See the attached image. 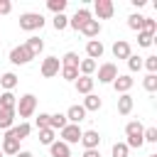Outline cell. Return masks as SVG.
<instances>
[{"mask_svg": "<svg viewBox=\"0 0 157 157\" xmlns=\"http://www.w3.org/2000/svg\"><path fill=\"white\" fill-rule=\"evenodd\" d=\"M64 115H66V123H74V125H78L81 120H86L83 105H69V110H66Z\"/></svg>", "mask_w": 157, "mask_h": 157, "instance_id": "14", "label": "cell"}, {"mask_svg": "<svg viewBox=\"0 0 157 157\" xmlns=\"http://www.w3.org/2000/svg\"><path fill=\"white\" fill-rule=\"evenodd\" d=\"M96 66H98V64H96L93 59H81V61H78V74H81V76H91V74L96 71Z\"/></svg>", "mask_w": 157, "mask_h": 157, "instance_id": "26", "label": "cell"}, {"mask_svg": "<svg viewBox=\"0 0 157 157\" xmlns=\"http://www.w3.org/2000/svg\"><path fill=\"white\" fill-rule=\"evenodd\" d=\"M59 61H61V66H71V69H78V61H81V59H78V54H76V52H66V54H64Z\"/></svg>", "mask_w": 157, "mask_h": 157, "instance_id": "27", "label": "cell"}, {"mask_svg": "<svg viewBox=\"0 0 157 157\" xmlns=\"http://www.w3.org/2000/svg\"><path fill=\"white\" fill-rule=\"evenodd\" d=\"M132 83H135V78L130 76V74H118V78L113 81V88H115V93H128L130 88H132Z\"/></svg>", "mask_w": 157, "mask_h": 157, "instance_id": "11", "label": "cell"}, {"mask_svg": "<svg viewBox=\"0 0 157 157\" xmlns=\"http://www.w3.org/2000/svg\"><path fill=\"white\" fill-rule=\"evenodd\" d=\"M132 105H135V101H132L130 93H123V96L118 98V113H120V115H130V113H132Z\"/></svg>", "mask_w": 157, "mask_h": 157, "instance_id": "20", "label": "cell"}, {"mask_svg": "<svg viewBox=\"0 0 157 157\" xmlns=\"http://www.w3.org/2000/svg\"><path fill=\"white\" fill-rule=\"evenodd\" d=\"M17 96L12 91H0V110H15Z\"/></svg>", "mask_w": 157, "mask_h": 157, "instance_id": "17", "label": "cell"}, {"mask_svg": "<svg viewBox=\"0 0 157 157\" xmlns=\"http://www.w3.org/2000/svg\"><path fill=\"white\" fill-rule=\"evenodd\" d=\"M152 42H155V34L137 32V44H140V47H152Z\"/></svg>", "mask_w": 157, "mask_h": 157, "instance_id": "36", "label": "cell"}, {"mask_svg": "<svg viewBox=\"0 0 157 157\" xmlns=\"http://www.w3.org/2000/svg\"><path fill=\"white\" fill-rule=\"evenodd\" d=\"M34 59V54L25 47V44H20V47H12L10 49V61L15 64V66H25V64H29Z\"/></svg>", "mask_w": 157, "mask_h": 157, "instance_id": "4", "label": "cell"}, {"mask_svg": "<svg viewBox=\"0 0 157 157\" xmlns=\"http://www.w3.org/2000/svg\"><path fill=\"white\" fill-rule=\"evenodd\" d=\"M25 47H27V49H29V52H32V54L37 56V54H39V52L44 49V42H42L39 37H29V39L25 42Z\"/></svg>", "mask_w": 157, "mask_h": 157, "instance_id": "28", "label": "cell"}, {"mask_svg": "<svg viewBox=\"0 0 157 157\" xmlns=\"http://www.w3.org/2000/svg\"><path fill=\"white\" fill-rule=\"evenodd\" d=\"M15 86H17V76H15L12 71H7V74L0 76V88H2V91H12Z\"/></svg>", "mask_w": 157, "mask_h": 157, "instance_id": "24", "label": "cell"}, {"mask_svg": "<svg viewBox=\"0 0 157 157\" xmlns=\"http://www.w3.org/2000/svg\"><path fill=\"white\" fill-rule=\"evenodd\" d=\"M61 71V61L56 59V56H47L44 61H42V76L44 78H52V76H56Z\"/></svg>", "mask_w": 157, "mask_h": 157, "instance_id": "7", "label": "cell"}, {"mask_svg": "<svg viewBox=\"0 0 157 157\" xmlns=\"http://www.w3.org/2000/svg\"><path fill=\"white\" fill-rule=\"evenodd\" d=\"M81 157H101V152H98V150H83Z\"/></svg>", "mask_w": 157, "mask_h": 157, "instance_id": "43", "label": "cell"}, {"mask_svg": "<svg viewBox=\"0 0 157 157\" xmlns=\"http://www.w3.org/2000/svg\"><path fill=\"white\" fill-rule=\"evenodd\" d=\"M128 152H130V150H128L125 142H115V145L110 147V155H113V157H128Z\"/></svg>", "mask_w": 157, "mask_h": 157, "instance_id": "34", "label": "cell"}, {"mask_svg": "<svg viewBox=\"0 0 157 157\" xmlns=\"http://www.w3.org/2000/svg\"><path fill=\"white\" fill-rule=\"evenodd\" d=\"M34 125H37V130L49 128V113H39V115H37V120H34Z\"/></svg>", "mask_w": 157, "mask_h": 157, "instance_id": "41", "label": "cell"}, {"mask_svg": "<svg viewBox=\"0 0 157 157\" xmlns=\"http://www.w3.org/2000/svg\"><path fill=\"white\" fill-rule=\"evenodd\" d=\"M142 140L145 142H157V128H145L142 130Z\"/></svg>", "mask_w": 157, "mask_h": 157, "instance_id": "40", "label": "cell"}, {"mask_svg": "<svg viewBox=\"0 0 157 157\" xmlns=\"http://www.w3.org/2000/svg\"><path fill=\"white\" fill-rule=\"evenodd\" d=\"M81 145H83V150H98V145H101L98 130H83L81 132Z\"/></svg>", "mask_w": 157, "mask_h": 157, "instance_id": "10", "label": "cell"}, {"mask_svg": "<svg viewBox=\"0 0 157 157\" xmlns=\"http://www.w3.org/2000/svg\"><path fill=\"white\" fill-rule=\"evenodd\" d=\"M54 140H56V132H54L52 128H42V130H39V142H42V145H52Z\"/></svg>", "mask_w": 157, "mask_h": 157, "instance_id": "30", "label": "cell"}, {"mask_svg": "<svg viewBox=\"0 0 157 157\" xmlns=\"http://www.w3.org/2000/svg\"><path fill=\"white\" fill-rule=\"evenodd\" d=\"M69 27V17L61 12V15H54V29L56 32H61V29H66Z\"/></svg>", "mask_w": 157, "mask_h": 157, "instance_id": "35", "label": "cell"}, {"mask_svg": "<svg viewBox=\"0 0 157 157\" xmlns=\"http://www.w3.org/2000/svg\"><path fill=\"white\" fill-rule=\"evenodd\" d=\"M81 34H86L88 39H96V37L101 34V22H98V20H88V22L81 27Z\"/></svg>", "mask_w": 157, "mask_h": 157, "instance_id": "21", "label": "cell"}, {"mask_svg": "<svg viewBox=\"0 0 157 157\" xmlns=\"http://www.w3.org/2000/svg\"><path fill=\"white\" fill-rule=\"evenodd\" d=\"M142 130H145V125H142L140 120H130V123L125 125V137H128L125 145H128V150H130V147H137V150H140V147L145 145V140H142Z\"/></svg>", "mask_w": 157, "mask_h": 157, "instance_id": "1", "label": "cell"}, {"mask_svg": "<svg viewBox=\"0 0 157 157\" xmlns=\"http://www.w3.org/2000/svg\"><path fill=\"white\" fill-rule=\"evenodd\" d=\"M83 110L86 113H96V110H101V105H103V101H101V96H96V93H88L86 98H83Z\"/></svg>", "mask_w": 157, "mask_h": 157, "instance_id": "16", "label": "cell"}, {"mask_svg": "<svg viewBox=\"0 0 157 157\" xmlns=\"http://www.w3.org/2000/svg\"><path fill=\"white\" fill-rule=\"evenodd\" d=\"M15 157H34V155H32V152H29V150H20V152H17V155H15Z\"/></svg>", "mask_w": 157, "mask_h": 157, "instance_id": "44", "label": "cell"}, {"mask_svg": "<svg viewBox=\"0 0 157 157\" xmlns=\"http://www.w3.org/2000/svg\"><path fill=\"white\" fill-rule=\"evenodd\" d=\"M130 54H132L130 44H128L125 39H115V44H113V56H115V59H128Z\"/></svg>", "mask_w": 157, "mask_h": 157, "instance_id": "15", "label": "cell"}, {"mask_svg": "<svg viewBox=\"0 0 157 157\" xmlns=\"http://www.w3.org/2000/svg\"><path fill=\"white\" fill-rule=\"evenodd\" d=\"M74 86H76V91L83 93V96L93 93V78H91V76H78V78L74 81Z\"/></svg>", "mask_w": 157, "mask_h": 157, "instance_id": "19", "label": "cell"}, {"mask_svg": "<svg viewBox=\"0 0 157 157\" xmlns=\"http://www.w3.org/2000/svg\"><path fill=\"white\" fill-rule=\"evenodd\" d=\"M2 155H10V157H15L17 152H20V140H15V137H2Z\"/></svg>", "mask_w": 157, "mask_h": 157, "instance_id": "22", "label": "cell"}, {"mask_svg": "<svg viewBox=\"0 0 157 157\" xmlns=\"http://www.w3.org/2000/svg\"><path fill=\"white\" fill-rule=\"evenodd\" d=\"M59 132H61V142L74 145V142H81V132H83V130H81L78 125H74V123H66Z\"/></svg>", "mask_w": 157, "mask_h": 157, "instance_id": "5", "label": "cell"}, {"mask_svg": "<svg viewBox=\"0 0 157 157\" xmlns=\"http://www.w3.org/2000/svg\"><path fill=\"white\" fill-rule=\"evenodd\" d=\"M150 157H157V155H150Z\"/></svg>", "mask_w": 157, "mask_h": 157, "instance_id": "45", "label": "cell"}, {"mask_svg": "<svg viewBox=\"0 0 157 157\" xmlns=\"http://www.w3.org/2000/svg\"><path fill=\"white\" fill-rule=\"evenodd\" d=\"M88 20H91V12H88L86 7H78V10L74 12V17L69 20V27H71V29H76V32H81V27H83Z\"/></svg>", "mask_w": 157, "mask_h": 157, "instance_id": "9", "label": "cell"}, {"mask_svg": "<svg viewBox=\"0 0 157 157\" xmlns=\"http://www.w3.org/2000/svg\"><path fill=\"white\" fill-rule=\"evenodd\" d=\"M12 10V2L10 0H0V15H7Z\"/></svg>", "mask_w": 157, "mask_h": 157, "instance_id": "42", "label": "cell"}, {"mask_svg": "<svg viewBox=\"0 0 157 157\" xmlns=\"http://www.w3.org/2000/svg\"><path fill=\"white\" fill-rule=\"evenodd\" d=\"M0 157H2V150H0Z\"/></svg>", "mask_w": 157, "mask_h": 157, "instance_id": "46", "label": "cell"}, {"mask_svg": "<svg viewBox=\"0 0 157 157\" xmlns=\"http://www.w3.org/2000/svg\"><path fill=\"white\" fill-rule=\"evenodd\" d=\"M125 61H128V69L130 71H140L142 69V56H137V54H130Z\"/></svg>", "mask_w": 157, "mask_h": 157, "instance_id": "33", "label": "cell"}, {"mask_svg": "<svg viewBox=\"0 0 157 157\" xmlns=\"http://www.w3.org/2000/svg\"><path fill=\"white\" fill-rule=\"evenodd\" d=\"M142 86H145V91L155 93V91H157V74H147V76L142 78Z\"/></svg>", "mask_w": 157, "mask_h": 157, "instance_id": "32", "label": "cell"}, {"mask_svg": "<svg viewBox=\"0 0 157 157\" xmlns=\"http://www.w3.org/2000/svg\"><path fill=\"white\" fill-rule=\"evenodd\" d=\"M29 132H32V125H29V123H20V125H12L10 130H5V137H15V140L22 142Z\"/></svg>", "mask_w": 157, "mask_h": 157, "instance_id": "12", "label": "cell"}, {"mask_svg": "<svg viewBox=\"0 0 157 157\" xmlns=\"http://www.w3.org/2000/svg\"><path fill=\"white\" fill-rule=\"evenodd\" d=\"M37 110V96L34 93H25L22 98H17L15 113H20V118H32Z\"/></svg>", "mask_w": 157, "mask_h": 157, "instance_id": "2", "label": "cell"}, {"mask_svg": "<svg viewBox=\"0 0 157 157\" xmlns=\"http://www.w3.org/2000/svg\"><path fill=\"white\" fill-rule=\"evenodd\" d=\"M115 78H118V66L113 61H105L98 66V81L101 83H113Z\"/></svg>", "mask_w": 157, "mask_h": 157, "instance_id": "6", "label": "cell"}, {"mask_svg": "<svg viewBox=\"0 0 157 157\" xmlns=\"http://www.w3.org/2000/svg\"><path fill=\"white\" fill-rule=\"evenodd\" d=\"M142 32H147V34H157V22H155L152 17H145V22H142Z\"/></svg>", "mask_w": 157, "mask_h": 157, "instance_id": "38", "label": "cell"}, {"mask_svg": "<svg viewBox=\"0 0 157 157\" xmlns=\"http://www.w3.org/2000/svg\"><path fill=\"white\" fill-rule=\"evenodd\" d=\"M42 27H44V17L39 12H22L20 15V29L34 32V29H42Z\"/></svg>", "mask_w": 157, "mask_h": 157, "instance_id": "3", "label": "cell"}, {"mask_svg": "<svg viewBox=\"0 0 157 157\" xmlns=\"http://www.w3.org/2000/svg\"><path fill=\"white\" fill-rule=\"evenodd\" d=\"M61 76H64L66 81H76L81 74H78V69H71V66H61Z\"/></svg>", "mask_w": 157, "mask_h": 157, "instance_id": "37", "label": "cell"}, {"mask_svg": "<svg viewBox=\"0 0 157 157\" xmlns=\"http://www.w3.org/2000/svg\"><path fill=\"white\" fill-rule=\"evenodd\" d=\"M142 22H145V15H137V12H135V15L128 17V27L135 29V32H142Z\"/></svg>", "mask_w": 157, "mask_h": 157, "instance_id": "29", "label": "cell"}, {"mask_svg": "<svg viewBox=\"0 0 157 157\" xmlns=\"http://www.w3.org/2000/svg\"><path fill=\"white\" fill-rule=\"evenodd\" d=\"M49 155H52V157H71V150H69V145H66V142L54 140V142L49 145Z\"/></svg>", "mask_w": 157, "mask_h": 157, "instance_id": "18", "label": "cell"}, {"mask_svg": "<svg viewBox=\"0 0 157 157\" xmlns=\"http://www.w3.org/2000/svg\"><path fill=\"white\" fill-rule=\"evenodd\" d=\"M93 10H96L98 20H110L113 12H115V7H113L110 0H96V2H93Z\"/></svg>", "mask_w": 157, "mask_h": 157, "instance_id": "8", "label": "cell"}, {"mask_svg": "<svg viewBox=\"0 0 157 157\" xmlns=\"http://www.w3.org/2000/svg\"><path fill=\"white\" fill-rule=\"evenodd\" d=\"M142 66H145V69H147L150 74H157V56H145Z\"/></svg>", "mask_w": 157, "mask_h": 157, "instance_id": "39", "label": "cell"}, {"mask_svg": "<svg viewBox=\"0 0 157 157\" xmlns=\"http://www.w3.org/2000/svg\"><path fill=\"white\" fill-rule=\"evenodd\" d=\"M15 110H0V130H10L15 123Z\"/></svg>", "mask_w": 157, "mask_h": 157, "instance_id": "25", "label": "cell"}, {"mask_svg": "<svg viewBox=\"0 0 157 157\" xmlns=\"http://www.w3.org/2000/svg\"><path fill=\"white\" fill-rule=\"evenodd\" d=\"M47 7L54 12V15H61L66 10V0H47Z\"/></svg>", "mask_w": 157, "mask_h": 157, "instance_id": "31", "label": "cell"}, {"mask_svg": "<svg viewBox=\"0 0 157 157\" xmlns=\"http://www.w3.org/2000/svg\"><path fill=\"white\" fill-rule=\"evenodd\" d=\"M103 52H105V49H103V42H101V39H88V42H86V56H88V59L96 61V59L103 56Z\"/></svg>", "mask_w": 157, "mask_h": 157, "instance_id": "13", "label": "cell"}, {"mask_svg": "<svg viewBox=\"0 0 157 157\" xmlns=\"http://www.w3.org/2000/svg\"><path fill=\"white\" fill-rule=\"evenodd\" d=\"M66 125V115L64 113H49V128L56 132V130H61Z\"/></svg>", "mask_w": 157, "mask_h": 157, "instance_id": "23", "label": "cell"}]
</instances>
